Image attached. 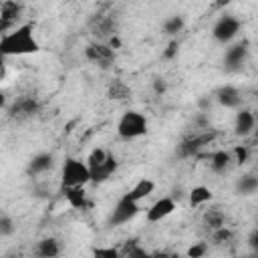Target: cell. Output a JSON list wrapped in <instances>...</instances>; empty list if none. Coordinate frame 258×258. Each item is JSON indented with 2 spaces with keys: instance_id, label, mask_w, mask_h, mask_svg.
I'll return each instance as SVG.
<instances>
[{
  "instance_id": "1",
  "label": "cell",
  "mask_w": 258,
  "mask_h": 258,
  "mask_svg": "<svg viewBox=\"0 0 258 258\" xmlns=\"http://www.w3.org/2000/svg\"><path fill=\"white\" fill-rule=\"evenodd\" d=\"M32 24H20L8 34L0 38V54L2 56H20V54H34L40 50L38 40L32 34Z\"/></svg>"
},
{
  "instance_id": "2",
  "label": "cell",
  "mask_w": 258,
  "mask_h": 258,
  "mask_svg": "<svg viewBox=\"0 0 258 258\" xmlns=\"http://www.w3.org/2000/svg\"><path fill=\"white\" fill-rule=\"evenodd\" d=\"M62 187H85V183L91 181V173L85 161L77 157H67L60 171Z\"/></svg>"
},
{
  "instance_id": "3",
  "label": "cell",
  "mask_w": 258,
  "mask_h": 258,
  "mask_svg": "<svg viewBox=\"0 0 258 258\" xmlns=\"http://www.w3.org/2000/svg\"><path fill=\"white\" fill-rule=\"evenodd\" d=\"M117 133L123 139H137L147 133V119L139 111H127L117 123Z\"/></svg>"
},
{
  "instance_id": "4",
  "label": "cell",
  "mask_w": 258,
  "mask_h": 258,
  "mask_svg": "<svg viewBox=\"0 0 258 258\" xmlns=\"http://www.w3.org/2000/svg\"><path fill=\"white\" fill-rule=\"evenodd\" d=\"M218 137V131L216 129H204L200 133H194V135H187L179 145H177V153L179 157H194L200 153L202 147L214 143V139Z\"/></svg>"
},
{
  "instance_id": "5",
  "label": "cell",
  "mask_w": 258,
  "mask_h": 258,
  "mask_svg": "<svg viewBox=\"0 0 258 258\" xmlns=\"http://www.w3.org/2000/svg\"><path fill=\"white\" fill-rule=\"evenodd\" d=\"M137 212H139V204H135V202H131L127 196H123V198L117 202V206H115V210H113L109 222H111V226L127 224L129 220H133V218L137 216Z\"/></svg>"
},
{
  "instance_id": "6",
  "label": "cell",
  "mask_w": 258,
  "mask_h": 258,
  "mask_svg": "<svg viewBox=\"0 0 258 258\" xmlns=\"http://www.w3.org/2000/svg\"><path fill=\"white\" fill-rule=\"evenodd\" d=\"M238 30H240V20H238L236 16L226 14V16H222V18L216 22L212 34H214L216 40H220V42H228V40H232V38L238 34Z\"/></svg>"
},
{
  "instance_id": "7",
  "label": "cell",
  "mask_w": 258,
  "mask_h": 258,
  "mask_svg": "<svg viewBox=\"0 0 258 258\" xmlns=\"http://www.w3.org/2000/svg\"><path fill=\"white\" fill-rule=\"evenodd\" d=\"M85 56H87L91 62H97V64L103 67V69L111 67V62L115 60V52H113L107 44H101V42L89 44V46L85 48Z\"/></svg>"
},
{
  "instance_id": "8",
  "label": "cell",
  "mask_w": 258,
  "mask_h": 258,
  "mask_svg": "<svg viewBox=\"0 0 258 258\" xmlns=\"http://www.w3.org/2000/svg\"><path fill=\"white\" fill-rule=\"evenodd\" d=\"M173 210H175V202L169 196H165V198H159L157 202L151 204V208L147 210L145 218H147V222H161L163 218L173 214Z\"/></svg>"
},
{
  "instance_id": "9",
  "label": "cell",
  "mask_w": 258,
  "mask_h": 258,
  "mask_svg": "<svg viewBox=\"0 0 258 258\" xmlns=\"http://www.w3.org/2000/svg\"><path fill=\"white\" fill-rule=\"evenodd\" d=\"M38 111V101L34 97H20L12 103L10 107V115L16 117V119H26V117H32L34 113Z\"/></svg>"
},
{
  "instance_id": "10",
  "label": "cell",
  "mask_w": 258,
  "mask_h": 258,
  "mask_svg": "<svg viewBox=\"0 0 258 258\" xmlns=\"http://www.w3.org/2000/svg\"><path fill=\"white\" fill-rule=\"evenodd\" d=\"M254 127H256V117H254V113L248 111V109H240L238 115H236V125H234L236 135L248 137V135L254 131Z\"/></svg>"
},
{
  "instance_id": "11",
  "label": "cell",
  "mask_w": 258,
  "mask_h": 258,
  "mask_svg": "<svg viewBox=\"0 0 258 258\" xmlns=\"http://www.w3.org/2000/svg\"><path fill=\"white\" fill-rule=\"evenodd\" d=\"M117 159L113 157V153H109L107 155V159L99 165V167H95V169H89V173H91V181H95V183H101V181H107L113 173H115V169H117Z\"/></svg>"
},
{
  "instance_id": "12",
  "label": "cell",
  "mask_w": 258,
  "mask_h": 258,
  "mask_svg": "<svg viewBox=\"0 0 258 258\" xmlns=\"http://www.w3.org/2000/svg\"><path fill=\"white\" fill-rule=\"evenodd\" d=\"M91 30H93V34H97L101 38L115 36V20H113V16H95L91 20Z\"/></svg>"
},
{
  "instance_id": "13",
  "label": "cell",
  "mask_w": 258,
  "mask_h": 258,
  "mask_svg": "<svg viewBox=\"0 0 258 258\" xmlns=\"http://www.w3.org/2000/svg\"><path fill=\"white\" fill-rule=\"evenodd\" d=\"M216 97H218V103L224 105V107H228V109H236V107H240V103H242L240 91H238L236 87H232V85H226V87L218 89Z\"/></svg>"
},
{
  "instance_id": "14",
  "label": "cell",
  "mask_w": 258,
  "mask_h": 258,
  "mask_svg": "<svg viewBox=\"0 0 258 258\" xmlns=\"http://www.w3.org/2000/svg\"><path fill=\"white\" fill-rule=\"evenodd\" d=\"M62 196L73 210H85L89 206L85 187H62Z\"/></svg>"
},
{
  "instance_id": "15",
  "label": "cell",
  "mask_w": 258,
  "mask_h": 258,
  "mask_svg": "<svg viewBox=\"0 0 258 258\" xmlns=\"http://www.w3.org/2000/svg\"><path fill=\"white\" fill-rule=\"evenodd\" d=\"M153 189H155V183H153L151 179L143 177V179H139V181L131 187V191H129V194H125V196H127L131 202L139 204L141 200H145L147 196H151V194H153Z\"/></svg>"
},
{
  "instance_id": "16",
  "label": "cell",
  "mask_w": 258,
  "mask_h": 258,
  "mask_svg": "<svg viewBox=\"0 0 258 258\" xmlns=\"http://www.w3.org/2000/svg\"><path fill=\"white\" fill-rule=\"evenodd\" d=\"M246 56H248V42H238V44H234V46H230L228 50H226V64L228 67H240L244 60H246Z\"/></svg>"
},
{
  "instance_id": "17",
  "label": "cell",
  "mask_w": 258,
  "mask_h": 258,
  "mask_svg": "<svg viewBox=\"0 0 258 258\" xmlns=\"http://www.w3.org/2000/svg\"><path fill=\"white\" fill-rule=\"evenodd\" d=\"M34 254H36V258H56L60 254V244L54 238H42L36 244Z\"/></svg>"
},
{
  "instance_id": "18",
  "label": "cell",
  "mask_w": 258,
  "mask_h": 258,
  "mask_svg": "<svg viewBox=\"0 0 258 258\" xmlns=\"http://www.w3.org/2000/svg\"><path fill=\"white\" fill-rule=\"evenodd\" d=\"M107 97L113 101H125L131 97V89L127 83H123L121 79H113L107 87Z\"/></svg>"
},
{
  "instance_id": "19",
  "label": "cell",
  "mask_w": 258,
  "mask_h": 258,
  "mask_svg": "<svg viewBox=\"0 0 258 258\" xmlns=\"http://www.w3.org/2000/svg\"><path fill=\"white\" fill-rule=\"evenodd\" d=\"M230 163H232V153H228V151H224V149L214 151V153L210 155V167H212V171H216V173H226L228 167H230Z\"/></svg>"
},
{
  "instance_id": "20",
  "label": "cell",
  "mask_w": 258,
  "mask_h": 258,
  "mask_svg": "<svg viewBox=\"0 0 258 258\" xmlns=\"http://www.w3.org/2000/svg\"><path fill=\"white\" fill-rule=\"evenodd\" d=\"M22 4L20 2H14V0H6V2H0V18L16 24V20L20 18L22 14Z\"/></svg>"
},
{
  "instance_id": "21",
  "label": "cell",
  "mask_w": 258,
  "mask_h": 258,
  "mask_svg": "<svg viewBox=\"0 0 258 258\" xmlns=\"http://www.w3.org/2000/svg\"><path fill=\"white\" fill-rule=\"evenodd\" d=\"M52 167V155L50 153H38V155H34L32 159H30V163H28V173L30 175H36V173H42V171H46V169H50Z\"/></svg>"
},
{
  "instance_id": "22",
  "label": "cell",
  "mask_w": 258,
  "mask_h": 258,
  "mask_svg": "<svg viewBox=\"0 0 258 258\" xmlns=\"http://www.w3.org/2000/svg\"><path fill=\"white\" fill-rule=\"evenodd\" d=\"M210 200H212V189L206 187V185H196V187L189 191V204H191L194 208L204 206V204H208Z\"/></svg>"
},
{
  "instance_id": "23",
  "label": "cell",
  "mask_w": 258,
  "mask_h": 258,
  "mask_svg": "<svg viewBox=\"0 0 258 258\" xmlns=\"http://www.w3.org/2000/svg\"><path fill=\"white\" fill-rule=\"evenodd\" d=\"M204 224L214 232V230H218V228H224L226 216H224V212H220V210H216V208L206 210V214H204Z\"/></svg>"
},
{
  "instance_id": "24",
  "label": "cell",
  "mask_w": 258,
  "mask_h": 258,
  "mask_svg": "<svg viewBox=\"0 0 258 258\" xmlns=\"http://www.w3.org/2000/svg\"><path fill=\"white\" fill-rule=\"evenodd\" d=\"M107 155H109V151H105L103 147H95L91 153H89V157H87V167L89 169H95V167H99L105 159H107Z\"/></svg>"
},
{
  "instance_id": "25",
  "label": "cell",
  "mask_w": 258,
  "mask_h": 258,
  "mask_svg": "<svg viewBox=\"0 0 258 258\" xmlns=\"http://www.w3.org/2000/svg\"><path fill=\"white\" fill-rule=\"evenodd\" d=\"M238 191L240 194H244V196H248V194H254L256 189H258V179L254 177V175H244V177H240L238 179Z\"/></svg>"
},
{
  "instance_id": "26",
  "label": "cell",
  "mask_w": 258,
  "mask_h": 258,
  "mask_svg": "<svg viewBox=\"0 0 258 258\" xmlns=\"http://www.w3.org/2000/svg\"><path fill=\"white\" fill-rule=\"evenodd\" d=\"M181 28H183V18L181 16H171L163 22V30L167 34H177V32H181Z\"/></svg>"
},
{
  "instance_id": "27",
  "label": "cell",
  "mask_w": 258,
  "mask_h": 258,
  "mask_svg": "<svg viewBox=\"0 0 258 258\" xmlns=\"http://www.w3.org/2000/svg\"><path fill=\"white\" fill-rule=\"evenodd\" d=\"M93 258H121V256H119V250H117V248L99 246V248L93 250Z\"/></svg>"
},
{
  "instance_id": "28",
  "label": "cell",
  "mask_w": 258,
  "mask_h": 258,
  "mask_svg": "<svg viewBox=\"0 0 258 258\" xmlns=\"http://www.w3.org/2000/svg\"><path fill=\"white\" fill-rule=\"evenodd\" d=\"M206 252H208V244H206V242H198V244L189 246V250H187V258H204Z\"/></svg>"
},
{
  "instance_id": "29",
  "label": "cell",
  "mask_w": 258,
  "mask_h": 258,
  "mask_svg": "<svg viewBox=\"0 0 258 258\" xmlns=\"http://www.w3.org/2000/svg\"><path fill=\"white\" fill-rule=\"evenodd\" d=\"M230 240H232V232H230L226 226L214 230V242H216V244H226V242H230Z\"/></svg>"
},
{
  "instance_id": "30",
  "label": "cell",
  "mask_w": 258,
  "mask_h": 258,
  "mask_svg": "<svg viewBox=\"0 0 258 258\" xmlns=\"http://www.w3.org/2000/svg\"><path fill=\"white\" fill-rule=\"evenodd\" d=\"M232 153H234V157H236V163H238V165L246 163V161H248V155H250V153H248V147H246V145H236Z\"/></svg>"
},
{
  "instance_id": "31",
  "label": "cell",
  "mask_w": 258,
  "mask_h": 258,
  "mask_svg": "<svg viewBox=\"0 0 258 258\" xmlns=\"http://www.w3.org/2000/svg\"><path fill=\"white\" fill-rule=\"evenodd\" d=\"M12 232H14L12 220L6 218V216H0V236H8V234H12Z\"/></svg>"
},
{
  "instance_id": "32",
  "label": "cell",
  "mask_w": 258,
  "mask_h": 258,
  "mask_svg": "<svg viewBox=\"0 0 258 258\" xmlns=\"http://www.w3.org/2000/svg\"><path fill=\"white\" fill-rule=\"evenodd\" d=\"M125 258H151V254H147L145 250H141V248L137 246V248H133Z\"/></svg>"
},
{
  "instance_id": "33",
  "label": "cell",
  "mask_w": 258,
  "mask_h": 258,
  "mask_svg": "<svg viewBox=\"0 0 258 258\" xmlns=\"http://www.w3.org/2000/svg\"><path fill=\"white\" fill-rule=\"evenodd\" d=\"M153 89H155V93H157V95H161V93H165L167 85H165V81H163V79H155V81H153Z\"/></svg>"
},
{
  "instance_id": "34",
  "label": "cell",
  "mask_w": 258,
  "mask_h": 258,
  "mask_svg": "<svg viewBox=\"0 0 258 258\" xmlns=\"http://www.w3.org/2000/svg\"><path fill=\"white\" fill-rule=\"evenodd\" d=\"M12 22H8V20H4V18H0V34L4 36V34H8L10 30H12Z\"/></svg>"
},
{
  "instance_id": "35",
  "label": "cell",
  "mask_w": 258,
  "mask_h": 258,
  "mask_svg": "<svg viewBox=\"0 0 258 258\" xmlns=\"http://www.w3.org/2000/svg\"><path fill=\"white\" fill-rule=\"evenodd\" d=\"M175 54H177V42H171V44L167 46V50L163 52V56H165V58H173Z\"/></svg>"
},
{
  "instance_id": "36",
  "label": "cell",
  "mask_w": 258,
  "mask_h": 258,
  "mask_svg": "<svg viewBox=\"0 0 258 258\" xmlns=\"http://www.w3.org/2000/svg\"><path fill=\"white\" fill-rule=\"evenodd\" d=\"M6 77V56L0 54V81Z\"/></svg>"
},
{
  "instance_id": "37",
  "label": "cell",
  "mask_w": 258,
  "mask_h": 258,
  "mask_svg": "<svg viewBox=\"0 0 258 258\" xmlns=\"http://www.w3.org/2000/svg\"><path fill=\"white\" fill-rule=\"evenodd\" d=\"M210 105H212V103H210V99H202V101H200V107H202L204 111H206V109H210Z\"/></svg>"
},
{
  "instance_id": "38",
  "label": "cell",
  "mask_w": 258,
  "mask_h": 258,
  "mask_svg": "<svg viewBox=\"0 0 258 258\" xmlns=\"http://www.w3.org/2000/svg\"><path fill=\"white\" fill-rule=\"evenodd\" d=\"M250 246L256 248V232H252V236H250Z\"/></svg>"
},
{
  "instance_id": "39",
  "label": "cell",
  "mask_w": 258,
  "mask_h": 258,
  "mask_svg": "<svg viewBox=\"0 0 258 258\" xmlns=\"http://www.w3.org/2000/svg\"><path fill=\"white\" fill-rule=\"evenodd\" d=\"M2 107H6V97H4V93L0 91V109H2Z\"/></svg>"
},
{
  "instance_id": "40",
  "label": "cell",
  "mask_w": 258,
  "mask_h": 258,
  "mask_svg": "<svg viewBox=\"0 0 258 258\" xmlns=\"http://www.w3.org/2000/svg\"><path fill=\"white\" fill-rule=\"evenodd\" d=\"M4 258H16V256H4Z\"/></svg>"
}]
</instances>
